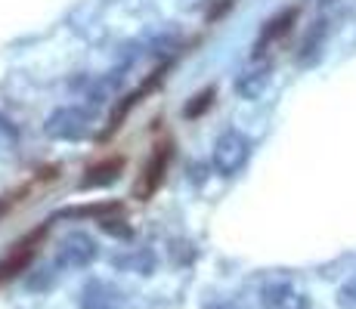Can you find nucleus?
Segmentation results:
<instances>
[{"instance_id": "obj_1", "label": "nucleus", "mask_w": 356, "mask_h": 309, "mask_svg": "<svg viewBox=\"0 0 356 309\" xmlns=\"http://www.w3.org/2000/svg\"><path fill=\"white\" fill-rule=\"evenodd\" d=\"M254 152V142L248 133L242 130H227L220 140L214 142V170L220 176H236L245 170V164L251 161Z\"/></svg>"}, {"instance_id": "obj_2", "label": "nucleus", "mask_w": 356, "mask_h": 309, "mask_svg": "<svg viewBox=\"0 0 356 309\" xmlns=\"http://www.w3.org/2000/svg\"><path fill=\"white\" fill-rule=\"evenodd\" d=\"M44 133L59 142H81L93 133V118L78 106H63L44 121Z\"/></svg>"}, {"instance_id": "obj_3", "label": "nucleus", "mask_w": 356, "mask_h": 309, "mask_svg": "<svg viewBox=\"0 0 356 309\" xmlns=\"http://www.w3.org/2000/svg\"><path fill=\"white\" fill-rule=\"evenodd\" d=\"M99 257V244L87 232H68L56 247V266L59 269H87Z\"/></svg>"}, {"instance_id": "obj_4", "label": "nucleus", "mask_w": 356, "mask_h": 309, "mask_svg": "<svg viewBox=\"0 0 356 309\" xmlns=\"http://www.w3.org/2000/svg\"><path fill=\"white\" fill-rule=\"evenodd\" d=\"M260 309H310V297L291 278H270L260 287Z\"/></svg>"}, {"instance_id": "obj_5", "label": "nucleus", "mask_w": 356, "mask_h": 309, "mask_svg": "<svg viewBox=\"0 0 356 309\" xmlns=\"http://www.w3.org/2000/svg\"><path fill=\"white\" fill-rule=\"evenodd\" d=\"M81 309H124V294L108 281L93 278L81 291Z\"/></svg>"}, {"instance_id": "obj_6", "label": "nucleus", "mask_w": 356, "mask_h": 309, "mask_svg": "<svg viewBox=\"0 0 356 309\" xmlns=\"http://www.w3.org/2000/svg\"><path fill=\"white\" fill-rule=\"evenodd\" d=\"M168 164H170V146H159L152 152V158H149L146 170H143V180L136 185V195H143V198L155 195L161 180H164V174H168Z\"/></svg>"}, {"instance_id": "obj_7", "label": "nucleus", "mask_w": 356, "mask_h": 309, "mask_svg": "<svg viewBox=\"0 0 356 309\" xmlns=\"http://www.w3.org/2000/svg\"><path fill=\"white\" fill-rule=\"evenodd\" d=\"M273 81V68L270 65H254V68H245L242 74L236 78V93L242 99H260L266 93Z\"/></svg>"}, {"instance_id": "obj_8", "label": "nucleus", "mask_w": 356, "mask_h": 309, "mask_svg": "<svg viewBox=\"0 0 356 309\" xmlns=\"http://www.w3.org/2000/svg\"><path fill=\"white\" fill-rule=\"evenodd\" d=\"M124 170V158H106V161L87 167V176L81 180V189H102V185H112Z\"/></svg>"}, {"instance_id": "obj_9", "label": "nucleus", "mask_w": 356, "mask_h": 309, "mask_svg": "<svg viewBox=\"0 0 356 309\" xmlns=\"http://www.w3.org/2000/svg\"><path fill=\"white\" fill-rule=\"evenodd\" d=\"M112 266L115 269H124V272H136V276H152L155 253L149 251V247H136V251H127V253H115Z\"/></svg>"}, {"instance_id": "obj_10", "label": "nucleus", "mask_w": 356, "mask_h": 309, "mask_svg": "<svg viewBox=\"0 0 356 309\" xmlns=\"http://www.w3.org/2000/svg\"><path fill=\"white\" fill-rule=\"evenodd\" d=\"M294 19H298V10H282L276 19H270V22H266V28H264V34H260V44H257V50H260V47H264V44H273V40H279V37H282V34L291 28V22H294Z\"/></svg>"}, {"instance_id": "obj_11", "label": "nucleus", "mask_w": 356, "mask_h": 309, "mask_svg": "<svg viewBox=\"0 0 356 309\" xmlns=\"http://www.w3.org/2000/svg\"><path fill=\"white\" fill-rule=\"evenodd\" d=\"M338 306L341 309H356V272L338 287Z\"/></svg>"}, {"instance_id": "obj_12", "label": "nucleus", "mask_w": 356, "mask_h": 309, "mask_svg": "<svg viewBox=\"0 0 356 309\" xmlns=\"http://www.w3.org/2000/svg\"><path fill=\"white\" fill-rule=\"evenodd\" d=\"M99 226L108 232V235H118V238H134V229L130 226H124V219H99Z\"/></svg>"}, {"instance_id": "obj_13", "label": "nucleus", "mask_w": 356, "mask_h": 309, "mask_svg": "<svg viewBox=\"0 0 356 309\" xmlns=\"http://www.w3.org/2000/svg\"><path fill=\"white\" fill-rule=\"evenodd\" d=\"M211 96H214V90H204V93H198V96H195V106H193V102H189V106H186V112H183V115H186V118H198V115H202L204 108L211 106Z\"/></svg>"}, {"instance_id": "obj_14", "label": "nucleus", "mask_w": 356, "mask_h": 309, "mask_svg": "<svg viewBox=\"0 0 356 309\" xmlns=\"http://www.w3.org/2000/svg\"><path fill=\"white\" fill-rule=\"evenodd\" d=\"M16 136H19L16 124L0 115V146H13V142H16Z\"/></svg>"}, {"instance_id": "obj_15", "label": "nucleus", "mask_w": 356, "mask_h": 309, "mask_svg": "<svg viewBox=\"0 0 356 309\" xmlns=\"http://www.w3.org/2000/svg\"><path fill=\"white\" fill-rule=\"evenodd\" d=\"M204 309H245V306H238L236 300H211V303H204Z\"/></svg>"}]
</instances>
